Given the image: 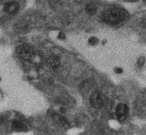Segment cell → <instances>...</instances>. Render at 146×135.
I'll use <instances>...</instances> for the list:
<instances>
[{
    "mask_svg": "<svg viewBox=\"0 0 146 135\" xmlns=\"http://www.w3.org/2000/svg\"><path fill=\"white\" fill-rule=\"evenodd\" d=\"M125 19V13L122 9L113 7L108 9L103 14V19L106 23L115 25L121 22Z\"/></svg>",
    "mask_w": 146,
    "mask_h": 135,
    "instance_id": "1",
    "label": "cell"
},
{
    "mask_svg": "<svg viewBox=\"0 0 146 135\" xmlns=\"http://www.w3.org/2000/svg\"><path fill=\"white\" fill-rule=\"evenodd\" d=\"M18 55L25 60H31L34 57V52L31 48L27 45H20L17 49Z\"/></svg>",
    "mask_w": 146,
    "mask_h": 135,
    "instance_id": "2",
    "label": "cell"
},
{
    "mask_svg": "<svg viewBox=\"0 0 146 135\" xmlns=\"http://www.w3.org/2000/svg\"><path fill=\"white\" fill-rule=\"evenodd\" d=\"M90 103L92 105V107L95 108H100L102 107L104 100L101 93L98 91L94 92L90 97Z\"/></svg>",
    "mask_w": 146,
    "mask_h": 135,
    "instance_id": "3",
    "label": "cell"
},
{
    "mask_svg": "<svg viewBox=\"0 0 146 135\" xmlns=\"http://www.w3.org/2000/svg\"><path fill=\"white\" fill-rule=\"evenodd\" d=\"M129 109L125 104H120L116 108V115L119 120L123 121L126 118L128 115Z\"/></svg>",
    "mask_w": 146,
    "mask_h": 135,
    "instance_id": "4",
    "label": "cell"
},
{
    "mask_svg": "<svg viewBox=\"0 0 146 135\" xmlns=\"http://www.w3.org/2000/svg\"><path fill=\"white\" fill-rule=\"evenodd\" d=\"M19 9V5L17 2H10L8 3H6L4 6V10L6 13L9 14H13L16 13Z\"/></svg>",
    "mask_w": 146,
    "mask_h": 135,
    "instance_id": "5",
    "label": "cell"
},
{
    "mask_svg": "<svg viewBox=\"0 0 146 135\" xmlns=\"http://www.w3.org/2000/svg\"><path fill=\"white\" fill-rule=\"evenodd\" d=\"M12 126L14 130L17 131V132H23V131L26 130V126L19 120H14L13 122Z\"/></svg>",
    "mask_w": 146,
    "mask_h": 135,
    "instance_id": "6",
    "label": "cell"
},
{
    "mask_svg": "<svg viewBox=\"0 0 146 135\" xmlns=\"http://www.w3.org/2000/svg\"><path fill=\"white\" fill-rule=\"evenodd\" d=\"M48 64L49 66L53 68H57L59 65V60L58 58L56 56H50L48 59Z\"/></svg>",
    "mask_w": 146,
    "mask_h": 135,
    "instance_id": "7",
    "label": "cell"
},
{
    "mask_svg": "<svg viewBox=\"0 0 146 135\" xmlns=\"http://www.w3.org/2000/svg\"><path fill=\"white\" fill-rule=\"evenodd\" d=\"M96 10V7L93 4H88L86 6V11L88 14H94Z\"/></svg>",
    "mask_w": 146,
    "mask_h": 135,
    "instance_id": "8",
    "label": "cell"
},
{
    "mask_svg": "<svg viewBox=\"0 0 146 135\" xmlns=\"http://www.w3.org/2000/svg\"><path fill=\"white\" fill-rule=\"evenodd\" d=\"M97 42H98V40H96V38H94V37H91L89 40V42H91L92 45H95Z\"/></svg>",
    "mask_w": 146,
    "mask_h": 135,
    "instance_id": "9",
    "label": "cell"
},
{
    "mask_svg": "<svg viewBox=\"0 0 146 135\" xmlns=\"http://www.w3.org/2000/svg\"><path fill=\"white\" fill-rule=\"evenodd\" d=\"M115 72L118 74H121V72H123V70H122V69H121V68H116L115 69Z\"/></svg>",
    "mask_w": 146,
    "mask_h": 135,
    "instance_id": "10",
    "label": "cell"
}]
</instances>
